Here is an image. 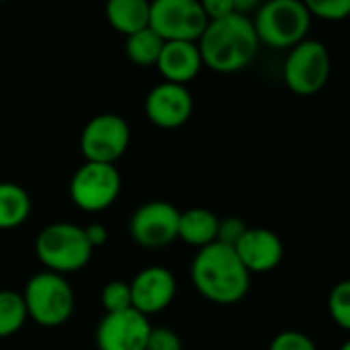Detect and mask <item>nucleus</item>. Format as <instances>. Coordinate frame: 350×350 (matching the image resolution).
I'll list each match as a JSON object with an SVG mask.
<instances>
[{
    "label": "nucleus",
    "mask_w": 350,
    "mask_h": 350,
    "mask_svg": "<svg viewBox=\"0 0 350 350\" xmlns=\"http://www.w3.org/2000/svg\"><path fill=\"white\" fill-rule=\"evenodd\" d=\"M258 45L252 18L240 12L209 21L197 41L203 66L219 74L240 72L250 66L258 53Z\"/></svg>",
    "instance_id": "1"
},
{
    "label": "nucleus",
    "mask_w": 350,
    "mask_h": 350,
    "mask_svg": "<svg viewBox=\"0 0 350 350\" xmlns=\"http://www.w3.org/2000/svg\"><path fill=\"white\" fill-rule=\"evenodd\" d=\"M191 279L205 299L221 306L242 301L250 289V273L236 250L219 242L199 248L191 265Z\"/></svg>",
    "instance_id": "2"
},
{
    "label": "nucleus",
    "mask_w": 350,
    "mask_h": 350,
    "mask_svg": "<svg viewBox=\"0 0 350 350\" xmlns=\"http://www.w3.org/2000/svg\"><path fill=\"white\" fill-rule=\"evenodd\" d=\"M35 252L45 271L62 277L84 269L92 258V246L86 240L84 228L68 221L45 226L35 240Z\"/></svg>",
    "instance_id": "3"
},
{
    "label": "nucleus",
    "mask_w": 350,
    "mask_h": 350,
    "mask_svg": "<svg viewBox=\"0 0 350 350\" xmlns=\"http://www.w3.org/2000/svg\"><path fill=\"white\" fill-rule=\"evenodd\" d=\"M27 310V318L45 328H57L66 324L74 314V289L62 275L43 271L33 275L25 291L21 293Z\"/></svg>",
    "instance_id": "4"
},
{
    "label": "nucleus",
    "mask_w": 350,
    "mask_h": 350,
    "mask_svg": "<svg viewBox=\"0 0 350 350\" xmlns=\"http://www.w3.org/2000/svg\"><path fill=\"white\" fill-rule=\"evenodd\" d=\"M252 25L258 41L277 49H291L306 39L312 14L301 0H271L258 6Z\"/></svg>",
    "instance_id": "5"
},
{
    "label": "nucleus",
    "mask_w": 350,
    "mask_h": 350,
    "mask_svg": "<svg viewBox=\"0 0 350 350\" xmlns=\"http://www.w3.org/2000/svg\"><path fill=\"white\" fill-rule=\"evenodd\" d=\"M330 78V53L322 41L304 39L285 57L283 80L295 94H316Z\"/></svg>",
    "instance_id": "6"
},
{
    "label": "nucleus",
    "mask_w": 350,
    "mask_h": 350,
    "mask_svg": "<svg viewBox=\"0 0 350 350\" xmlns=\"http://www.w3.org/2000/svg\"><path fill=\"white\" fill-rule=\"evenodd\" d=\"M199 0H154L150 2V29L164 41L197 43L207 27Z\"/></svg>",
    "instance_id": "7"
},
{
    "label": "nucleus",
    "mask_w": 350,
    "mask_h": 350,
    "mask_svg": "<svg viewBox=\"0 0 350 350\" xmlns=\"http://www.w3.org/2000/svg\"><path fill=\"white\" fill-rule=\"evenodd\" d=\"M131 131L117 113L94 115L80 133V152L86 162L115 164L129 148Z\"/></svg>",
    "instance_id": "8"
},
{
    "label": "nucleus",
    "mask_w": 350,
    "mask_h": 350,
    "mask_svg": "<svg viewBox=\"0 0 350 350\" xmlns=\"http://www.w3.org/2000/svg\"><path fill=\"white\" fill-rule=\"evenodd\" d=\"M121 193V174L115 164L84 162L70 180V199L84 211L111 207Z\"/></svg>",
    "instance_id": "9"
},
{
    "label": "nucleus",
    "mask_w": 350,
    "mask_h": 350,
    "mask_svg": "<svg viewBox=\"0 0 350 350\" xmlns=\"http://www.w3.org/2000/svg\"><path fill=\"white\" fill-rule=\"evenodd\" d=\"M178 215L180 211L168 201L144 203L129 219V234L142 248H164L178 238Z\"/></svg>",
    "instance_id": "10"
},
{
    "label": "nucleus",
    "mask_w": 350,
    "mask_h": 350,
    "mask_svg": "<svg viewBox=\"0 0 350 350\" xmlns=\"http://www.w3.org/2000/svg\"><path fill=\"white\" fill-rule=\"evenodd\" d=\"M150 330V320L133 308L105 314L96 328V347L98 350H146Z\"/></svg>",
    "instance_id": "11"
},
{
    "label": "nucleus",
    "mask_w": 350,
    "mask_h": 350,
    "mask_svg": "<svg viewBox=\"0 0 350 350\" xmlns=\"http://www.w3.org/2000/svg\"><path fill=\"white\" fill-rule=\"evenodd\" d=\"M131 308L150 318L166 310L176 295V279L164 267H148L129 283Z\"/></svg>",
    "instance_id": "12"
},
{
    "label": "nucleus",
    "mask_w": 350,
    "mask_h": 350,
    "mask_svg": "<svg viewBox=\"0 0 350 350\" xmlns=\"http://www.w3.org/2000/svg\"><path fill=\"white\" fill-rule=\"evenodd\" d=\"M144 109L154 125L174 129L189 121L193 113V94L183 84L162 82L148 92Z\"/></svg>",
    "instance_id": "13"
},
{
    "label": "nucleus",
    "mask_w": 350,
    "mask_h": 350,
    "mask_svg": "<svg viewBox=\"0 0 350 350\" xmlns=\"http://www.w3.org/2000/svg\"><path fill=\"white\" fill-rule=\"evenodd\" d=\"M234 250L250 275L277 269L285 252L281 238L269 228H248Z\"/></svg>",
    "instance_id": "14"
},
{
    "label": "nucleus",
    "mask_w": 350,
    "mask_h": 350,
    "mask_svg": "<svg viewBox=\"0 0 350 350\" xmlns=\"http://www.w3.org/2000/svg\"><path fill=\"white\" fill-rule=\"evenodd\" d=\"M160 74L166 78V82L183 84L191 82L203 68L201 53L197 43L193 41H164V47L160 51V57L156 62Z\"/></svg>",
    "instance_id": "15"
},
{
    "label": "nucleus",
    "mask_w": 350,
    "mask_h": 350,
    "mask_svg": "<svg viewBox=\"0 0 350 350\" xmlns=\"http://www.w3.org/2000/svg\"><path fill=\"white\" fill-rule=\"evenodd\" d=\"M219 217L203 207H193L180 211L178 215V238L191 246L203 248L215 242Z\"/></svg>",
    "instance_id": "16"
},
{
    "label": "nucleus",
    "mask_w": 350,
    "mask_h": 350,
    "mask_svg": "<svg viewBox=\"0 0 350 350\" xmlns=\"http://www.w3.org/2000/svg\"><path fill=\"white\" fill-rule=\"evenodd\" d=\"M111 27L123 35H133L150 27V2L148 0H111L105 8Z\"/></svg>",
    "instance_id": "17"
},
{
    "label": "nucleus",
    "mask_w": 350,
    "mask_h": 350,
    "mask_svg": "<svg viewBox=\"0 0 350 350\" xmlns=\"http://www.w3.org/2000/svg\"><path fill=\"white\" fill-rule=\"evenodd\" d=\"M31 213L29 193L10 180L0 183V230H12L27 221Z\"/></svg>",
    "instance_id": "18"
},
{
    "label": "nucleus",
    "mask_w": 350,
    "mask_h": 350,
    "mask_svg": "<svg viewBox=\"0 0 350 350\" xmlns=\"http://www.w3.org/2000/svg\"><path fill=\"white\" fill-rule=\"evenodd\" d=\"M162 47H164V39L158 33H154L150 27H146L127 37L125 53L135 66L148 68V66H156Z\"/></svg>",
    "instance_id": "19"
},
{
    "label": "nucleus",
    "mask_w": 350,
    "mask_h": 350,
    "mask_svg": "<svg viewBox=\"0 0 350 350\" xmlns=\"http://www.w3.org/2000/svg\"><path fill=\"white\" fill-rule=\"evenodd\" d=\"M27 322V310L18 291H0V338L16 334Z\"/></svg>",
    "instance_id": "20"
},
{
    "label": "nucleus",
    "mask_w": 350,
    "mask_h": 350,
    "mask_svg": "<svg viewBox=\"0 0 350 350\" xmlns=\"http://www.w3.org/2000/svg\"><path fill=\"white\" fill-rule=\"evenodd\" d=\"M328 312L330 318L342 328L350 330V283L340 281L332 287L328 295Z\"/></svg>",
    "instance_id": "21"
},
{
    "label": "nucleus",
    "mask_w": 350,
    "mask_h": 350,
    "mask_svg": "<svg viewBox=\"0 0 350 350\" xmlns=\"http://www.w3.org/2000/svg\"><path fill=\"white\" fill-rule=\"evenodd\" d=\"M100 304L107 314L131 310V291L125 281H111L100 291Z\"/></svg>",
    "instance_id": "22"
},
{
    "label": "nucleus",
    "mask_w": 350,
    "mask_h": 350,
    "mask_svg": "<svg viewBox=\"0 0 350 350\" xmlns=\"http://www.w3.org/2000/svg\"><path fill=\"white\" fill-rule=\"evenodd\" d=\"M306 8L322 21H345L350 12V0H308Z\"/></svg>",
    "instance_id": "23"
},
{
    "label": "nucleus",
    "mask_w": 350,
    "mask_h": 350,
    "mask_svg": "<svg viewBox=\"0 0 350 350\" xmlns=\"http://www.w3.org/2000/svg\"><path fill=\"white\" fill-rule=\"evenodd\" d=\"M269 350H318V347L308 334L297 330H285L273 338Z\"/></svg>",
    "instance_id": "24"
},
{
    "label": "nucleus",
    "mask_w": 350,
    "mask_h": 350,
    "mask_svg": "<svg viewBox=\"0 0 350 350\" xmlns=\"http://www.w3.org/2000/svg\"><path fill=\"white\" fill-rule=\"evenodd\" d=\"M246 230H248V226H246L240 217H226V219H219L215 242L234 248V246L240 242V238L244 236Z\"/></svg>",
    "instance_id": "25"
},
{
    "label": "nucleus",
    "mask_w": 350,
    "mask_h": 350,
    "mask_svg": "<svg viewBox=\"0 0 350 350\" xmlns=\"http://www.w3.org/2000/svg\"><path fill=\"white\" fill-rule=\"evenodd\" d=\"M146 350H183L178 334L170 328H152Z\"/></svg>",
    "instance_id": "26"
},
{
    "label": "nucleus",
    "mask_w": 350,
    "mask_h": 350,
    "mask_svg": "<svg viewBox=\"0 0 350 350\" xmlns=\"http://www.w3.org/2000/svg\"><path fill=\"white\" fill-rule=\"evenodd\" d=\"M201 6H203L207 21H217V18H224V16L236 12L234 0H203Z\"/></svg>",
    "instance_id": "27"
},
{
    "label": "nucleus",
    "mask_w": 350,
    "mask_h": 350,
    "mask_svg": "<svg viewBox=\"0 0 350 350\" xmlns=\"http://www.w3.org/2000/svg\"><path fill=\"white\" fill-rule=\"evenodd\" d=\"M84 234H86V240H88V244L92 246V250L98 248V246H103V244L107 242V238H109L107 228H105L103 224H98V221L88 224V226L84 228Z\"/></svg>",
    "instance_id": "28"
},
{
    "label": "nucleus",
    "mask_w": 350,
    "mask_h": 350,
    "mask_svg": "<svg viewBox=\"0 0 350 350\" xmlns=\"http://www.w3.org/2000/svg\"><path fill=\"white\" fill-rule=\"evenodd\" d=\"M340 350H350V342H342V347H340Z\"/></svg>",
    "instance_id": "29"
}]
</instances>
